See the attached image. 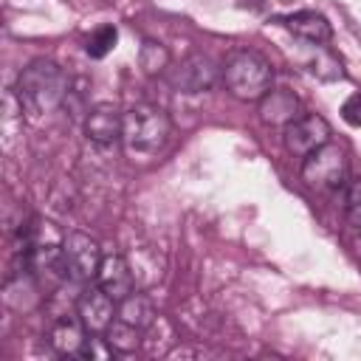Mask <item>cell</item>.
<instances>
[{"label": "cell", "instance_id": "obj_1", "mask_svg": "<svg viewBox=\"0 0 361 361\" xmlns=\"http://www.w3.org/2000/svg\"><path fill=\"white\" fill-rule=\"evenodd\" d=\"M71 90L68 73L54 59H34L28 62L14 85V93L20 96L23 107L34 116H48L59 104H65V96Z\"/></svg>", "mask_w": 361, "mask_h": 361}, {"label": "cell", "instance_id": "obj_2", "mask_svg": "<svg viewBox=\"0 0 361 361\" xmlns=\"http://www.w3.org/2000/svg\"><path fill=\"white\" fill-rule=\"evenodd\" d=\"M172 133L169 116L155 104H135L124 113L121 127V147L133 161H149L155 158Z\"/></svg>", "mask_w": 361, "mask_h": 361}, {"label": "cell", "instance_id": "obj_3", "mask_svg": "<svg viewBox=\"0 0 361 361\" xmlns=\"http://www.w3.org/2000/svg\"><path fill=\"white\" fill-rule=\"evenodd\" d=\"M223 82H226V87H228V93L234 99L259 102L274 85V68L262 54L243 48V51H234L226 59Z\"/></svg>", "mask_w": 361, "mask_h": 361}, {"label": "cell", "instance_id": "obj_4", "mask_svg": "<svg viewBox=\"0 0 361 361\" xmlns=\"http://www.w3.org/2000/svg\"><path fill=\"white\" fill-rule=\"evenodd\" d=\"M347 178H350L347 152L333 141L322 144L307 158H302V180L313 192H336V189L341 192Z\"/></svg>", "mask_w": 361, "mask_h": 361}, {"label": "cell", "instance_id": "obj_5", "mask_svg": "<svg viewBox=\"0 0 361 361\" xmlns=\"http://www.w3.org/2000/svg\"><path fill=\"white\" fill-rule=\"evenodd\" d=\"M62 251H65V262H68V276L73 282H93L99 276V268H102V248L99 243L85 234V231H71L65 240H62Z\"/></svg>", "mask_w": 361, "mask_h": 361}, {"label": "cell", "instance_id": "obj_6", "mask_svg": "<svg viewBox=\"0 0 361 361\" xmlns=\"http://www.w3.org/2000/svg\"><path fill=\"white\" fill-rule=\"evenodd\" d=\"M116 305L118 302L96 282L76 296V316L90 336H104L107 327L116 322Z\"/></svg>", "mask_w": 361, "mask_h": 361}, {"label": "cell", "instance_id": "obj_7", "mask_svg": "<svg viewBox=\"0 0 361 361\" xmlns=\"http://www.w3.org/2000/svg\"><path fill=\"white\" fill-rule=\"evenodd\" d=\"M282 141L293 158H307L313 149L330 141V124L316 113L299 116L288 127H282Z\"/></svg>", "mask_w": 361, "mask_h": 361}, {"label": "cell", "instance_id": "obj_8", "mask_svg": "<svg viewBox=\"0 0 361 361\" xmlns=\"http://www.w3.org/2000/svg\"><path fill=\"white\" fill-rule=\"evenodd\" d=\"M121 127H124V113L113 104H96L85 113V135L96 147H113L121 141Z\"/></svg>", "mask_w": 361, "mask_h": 361}, {"label": "cell", "instance_id": "obj_9", "mask_svg": "<svg viewBox=\"0 0 361 361\" xmlns=\"http://www.w3.org/2000/svg\"><path fill=\"white\" fill-rule=\"evenodd\" d=\"M214 79H217V68L203 54H195V56L183 59L180 68L172 73V85L183 93H203L214 85Z\"/></svg>", "mask_w": 361, "mask_h": 361}, {"label": "cell", "instance_id": "obj_10", "mask_svg": "<svg viewBox=\"0 0 361 361\" xmlns=\"http://www.w3.org/2000/svg\"><path fill=\"white\" fill-rule=\"evenodd\" d=\"M90 333L85 330V324L79 322V316L76 319H56L54 322V327H51V333H48V344H51V350L56 353V355H79V358H85V350H87V344H90V338H87Z\"/></svg>", "mask_w": 361, "mask_h": 361}, {"label": "cell", "instance_id": "obj_11", "mask_svg": "<svg viewBox=\"0 0 361 361\" xmlns=\"http://www.w3.org/2000/svg\"><path fill=\"white\" fill-rule=\"evenodd\" d=\"M96 282H99L116 302H121L124 296H130V293L135 290L133 268H130V262H127L121 254H110V257L102 259V268H99Z\"/></svg>", "mask_w": 361, "mask_h": 361}, {"label": "cell", "instance_id": "obj_12", "mask_svg": "<svg viewBox=\"0 0 361 361\" xmlns=\"http://www.w3.org/2000/svg\"><path fill=\"white\" fill-rule=\"evenodd\" d=\"M279 23L293 37H299V39H305L310 45H324L333 37V25L327 23V17L319 14V11H310V8L296 11V14H288V17H279Z\"/></svg>", "mask_w": 361, "mask_h": 361}, {"label": "cell", "instance_id": "obj_13", "mask_svg": "<svg viewBox=\"0 0 361 361\" xmlns=\"http://www.w3.org/2000/svg\"><path fill=\"white\" fill-rule=\"evenodd\" d=\"M302 116V104L293 90H268L259 99V118L271 127H288L293 118Z\"/></svg>", "mask_w": 361, "mask_h": 361}, {"label": "cell", "instance_id": "obj_14", "mask_svg": "<svg viewBox=\"0 0 361 361\" xmlns=\"http://www.w3.org/2000/svg\"><path fill=\"white\" fill-rule=\"evenodd\" d=\"M116 319H121V322H127V324H133V327H138V330H147V327L155 322V307H152L149 296L133 290L130 296H124V299L118 302Z\"/></svg>", "mask_w": 361, "mask_h": 361}, {"label": "cell", "instance_id": "obj_15", "mask_svg": "<svg viewBox=\"0 0 361 361\" xmlns=\"http://www.w3.org/2000/svg\"><path fill=\"white\" fill-rule=\"evenodd\" d=\"M141 336H144V330H138V327H133V324H127V322L116 319V322L107 327L104 341H107V347H110L113 353L127 355V353H135V350H138Z\"/></svg>", "mask_w": 361, "mask_h": 361}, {"label": "cell", "instance_id": "obj_16", "mask_svg": "<svg viewBox=\"0 0 361 361\" xmlns=\"http://www.w3.org/2000/svg\"><path fill=\"white\" fill-rule=\"evenodd\" d=\"M116 42H118V31H116V25H99V28L87 37L85 51H87V56L102 59V56H107V54L116 48Z\"/></svg>", "mask_w": 361, "mask_h": 361}, {"label": "cell", "instance_id": "obj_17", "mask_svg": "<svg viewBox=\"0 0 361 361\" xmlns=\"http://www.w3.org/2000/svg\"><path fill=\"white\" fill-rule=\"evenodd\" d=\"M138 62H141L144 73H161V71L169 65V51H166L161 42H152V39H147V42L141 45Z\"/></svg>", "mask_w": 361, "mask_h": 361}, {"label": "cell", "instance_id": "obj_18", "mask_svg": "<svg viewBox=\"0 0 361 361\" xmlns=\"http://www.w3.org/2000/svg\"><path fill=\"white\" fill-rule=\"evenodd\" d=\"M341 197H344V214H347L350 226L361 228V175L347 178V183L341 189Z\"/></svg>", "mask_w": 361, "mask_h": 361}, {"label": "cell", "instance_id": "obj_19", "mask_svg": "<svg viewBox=\"0 0 361 361\" xmlns=\"http://www.w3.org/2000/svg\"><path fill=\"white\" fill-rule=\"evenodd\" d=\"M341 116H344V121H347V124L361 127V93H353V96L344 102Z\"/></svg>", "mask_w": 361, "mask_h": 361}, {"label": "cell", "instance_id": "obj_20", "mask_svg": "<svg viewBox=\"0 0 361 361\" xmlns=\"http://www.w3.org/2000/svg\"><path fill=\"white\" fill-rule=\"evenodd\" d=\"M358 254H361V237H358Z\"/></svg>", "mask_w": 361, "mask_h": 361}]
</instances>
